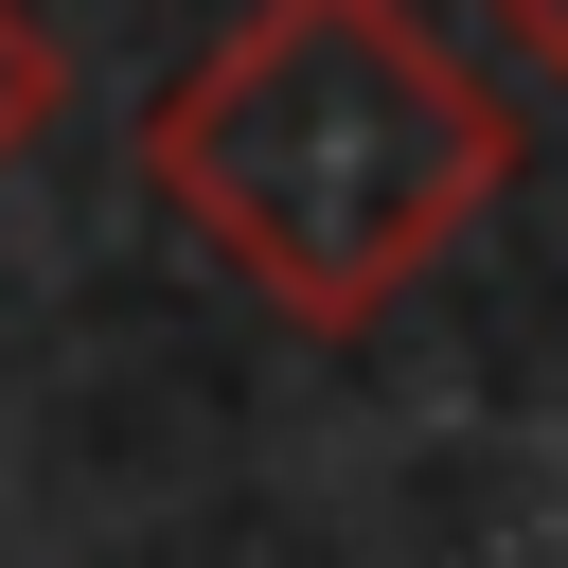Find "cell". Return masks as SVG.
<instances>
[{
    "instance_id": "cell-1",
    "label": "cell",
    "mask_w": 568,
    "mask_h": 568,
    "mask_svg": "<svg viewBox=\"0 0 568 568\" xmlns=\"http://www.w3.org/2000/svg\"><path fill=\"white\" fill-rule=\"evenodd\" d=\"M532 124L479 53L426 36V0H248L213 53L160 71L142 178L160 213L302 337L390 320L497 195Z\"/></svg>"
},
{
    "instance_id": "cell-2",
    "label": "cell",
    "mask_w": 568,
    "mask_h": 568,
    "mask_svg": "<svg viewBox=\"0 0 568 568\" xmlns=\"http://www.w3.org/2000/svg\"><path fill=\"white\" fill-rule=\"evenodd\" d=\"M36 124H53V36H36V18L0 0V178L36 160Z\"/></svg>"
},
{
    "instance_id": "cell-3",
    "label": "cell",
    "mask_w": 568,
    "mask_h": 568,
    "mask_svg": "<svg viewBox=\"0 0 568 568\" xmlns=\"http://www.w3.org/2000/svg\"><path fill=\"white\" fill-rule=\"evenodd\" d=\"M497 18H515V36H532V53L568 71V0H497Z\"/></svg>"
}]
</instances>
